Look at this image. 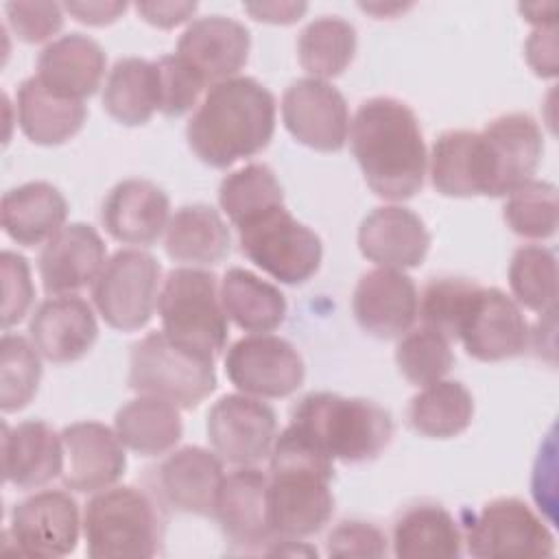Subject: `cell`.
Segmentation results:
<instances>
[{
	"mask_svg": "<svg viewBox=\"0 0 559 559\" xmlns=\"http://www.w3.org/2000/svg\"><path fill=\"white\" fill-rule=\"evenodd\" d=\"M68 218L63 192L48 181H26L2 194L0 221L11 240L35 247L52 238Z\"/></svg>",
	"mask_w": 559,
	"mask_h": 559,
	"instance_id": "cell-29",
	"label": "cell"
},
{
	"mask_svg": "<svg viewBox=\"0 0 559 559\" xmlns=\"http://www.w3.org/2000/svg\"><path fill=\"white\" fill-rule=\"evenodd\" d=\"M349 144L378 197L402 201L421 190L428 155L419 120L406 103L391 96L362 100L349 122Z\"/></svg>",
	"mask_w": 559,
	"mask_h": 559,
	"instance_id": "cell-1",
	"label": "cell"
},
{
	"mask_svg": "<svg viewBox=\"0 0 559 559\" xmlns=\"http://www.w3.org/2000/svg\"><path fill=\"white\" fill-rule=\"evenodd\" d=\"M63 9L72 13L79 22L92 24V26H103L111 24L127 11V2L118 0H107V2H66Z\"/></svg>",
	"mask_w": 559,
	"mask_h": 559,
	"instance_id": "cell-50",
	"label": "cell"
},
{
	"mask_svg": "<svg viewBox=\"0 0 559 559\" xmlns=\"http://www.w3.org/2000/svg\"><path fill=\"white\" fill-rule=\"evenodd\" d=\"M61 432L41 419L2 426V472L17 489H37L63 474Z\"/></svg>",
	"mask_w": 559,
	"mask_h": 559,
	"instance_id": "cell-26",
	"label": "cell"
},
{
	"mask_svg": "<svg viewBox=\"0 0 559 559\" xmlns=\"http://www.w3.org/2000/svg\"><path fill=\"white\" fill-rule=\"evenodd\" d=\"M463 544L472 557H548L555 535L546 522L520 498L487 502L467 524Z\"/></svg>",
	"mask_w": 559,
	"mask_h": 559,
	"instance_id": "cell-10",
	"label": "cell"
},
{
	"mask_svg": "<svg viewBox=\"0 0 559 559\" xmlns=\"http://www.w3.org/2000/svg\"><path fill=\"white\" fill-rule=\"evenodd\" d=\"M2 273V328L20 323L35 299V284L31 277L28 260L22 253L4 249L0 253Z\"/></svg>",
	"mask_w": 559,
	"mask_h": 559,
	"instance_id": "cell-45",
	"label": "cell"
},
{
	"mask_svg": "<svg viewBox=\"0 0 559 559\" xmlns=\"http://www.w3.org/2000/svg\"><path fill=\"white\" fill-rule=\"evenodd\" d=\"M352 312L371 336H402L413 328L419 312L417 286L402 269L378 266L360 275L352 295Z\"/></svg>",
	"mask_w": 559,
	"mask_h": 559,
	"instance_id": "cell-18",
	"label": "cell"
},
{
	"mask_svg": "<svg viewBox=\"0 0 559 559\" xmlns=\"http://www.w3.org/2000/svg\"><path fill=\"white\" fill-rule=\"evenodd\" d=\"M15 109L22 133L31 142L44 146L68 142L81 131L87 118L83 100L66 98L50 92L37 74L20 83L15 94Z\"/></svg>",
	"mask_w": 559,
	"mask_h": 559,
	"instance_id": "cell-30",
	"label": "cell"
},
{
	"mask_svg": "<svg viewBox=\"0 0 559 559\" xmlns=\"http://www.w3.org/2000/svg\"><path fill=\"white\" fill-rule=\"evenodd\" d=\"M275 131V96L253 76L210 85L186 127L192 153L212 168L253 157Z\"/></svg>",
	"mask_w": 559,
	"mask_h": 559,
	"instance_id": "cell-2",
	"label": "cell"
},
{
	"mask_svg": "<svg viewBox=\"0 0 559 559\" xmlns=\"http://www.w3.org/2000/svg\"><path fill=\"white\" fill-rule=\"evenodd\" d=\"M430 179L445 197L489 194V157L480 131H443L430 151Z\"/></svg>",
	"mask_w": 559,
	"mask_h": 559,
	"instance_id": "cell-28",
	"label": "cell"
},
{
	"mask_svg": "<svg viewBox=\"0 0 559 559\" xmlns=\"http://www.w3.org/2000/svg\"><path fill=\"white\" fill-rule=\"evenodd\" d=\"M83 537L92 559H148L164 537L159 502L133 485L100 489L85 504Z\"/></svg>",
	"mask_w": 559,
	"mask_h": 559,
	"instance_id": "cell-5",
	"label": "cell"
},
{
	"mask_svg": "<svg viewBox=\"0 0 559 559\" xmlns=\"http://www.w3.org/2000/svg\"><path fill=\"white\" fill-rule=\"evenodd\" d=\"M395 362L411 384L426 386L443 380L454 365V354L443 334L421 325L402 336L395 347Z\"/></svg>",
	"mask_w": 559,
	"mask_h": 559,
	"instance_id": "cell-43",
	"label": "cell"
},
{
	"mask_svg": "<svg viewBox=\"0 0 559 559\" xmlns=\"http://www.w3.org/2000/svg\"><path fill=\"white\" fill-rule=\"evenodd\" d=\"M249 28L221 13L192 20L177 41V55L210 85L236 76L249 59Z\"/></svg>",
	"mask_w": 559,
	"mask_h": 559,
	"instance_id": "cell-22",
	"label": "cell"
},
{
	"mask_svg": "<svg viewBox=\"0 0 559 559\" xmlns=\"http://www.w3.org/2000/svg\"><path fill=\"white\" fill-rule=\"evenodd\" d=\"M509 286L518 301L528 310L548 314L557 299V258L542 245H524L515 249L509 262Z\"/></svg>",
	"mask_w": 559,
	"mask_h": 559,
	"instance_id": "cell-39",
	"label": "cell"
},
{
	"mask_svg": "<svg viewBox=\"0 0 559 559\" xmlns=\"http://www.w3.org/2000/svg\"><path fill=\"white\" fill-rule=\"evenodd\" d=\"M308 9L306 2H258V4H245V11H249L260 22H273V24H290L299 20V15Z\"/></svg>",
	"mask_w": 559,
	"mask_h": 559,
	"instance_id": "cell-51",
	"label": "cell"
},
{
	"mask_svg": "<svg viewBox=\"0 0 559 559\" xmlns=\"http://www.w3.org/2000/svg\"><path fill=\"white\" fill-rule=\"evenodd\" d=\"M4 13L13 33L28 44L46 41L63 26V7L57 2H7Z\"/></svg>",
	"mask_w": 559,
	"mask_h": 559,
	"instance_id": "cell-46",
	"label": "cell"
},
{
	"mask_svg": "<svg viewBox=\"0 0 559 559\" xmlns=\"http://www.w3.org/2000/svg\"><path fill=\"white\" fill-rule=\"evenodd\" d=\"M555 24L550 26H537L528 41H526V59L535 74L539 76H555L557 72V37H555Z\"/></svg>",
	"mask_w": 559,
	"mask_h": 559,
	"instance_id": "cell-48",
	"label": "cell"
},
{
	"mask_svg": "<svg viewBox=\"0 0 559 559\" xmlns=\"http://www.w3.org/2000/svg\"><path fill=\"white\" fill-rule=\"evenodd\" d=\"M502 216L509 229L522 238L544 240L555 236L559 223L555 183L531 179L515 188L502 207Z\"/></svg>",
	"mask_w": 559,
	"mask_h": 559,
	"instance_id": "cell-41",
	"label": "cell"
},
{
	"mask_svg": "<svg viewBox=\"0 0 559 559\" xmlns=\"http://www.w3.org/2000/svg\"><path fill=\"white\" fill-rule=\"evenodd\" d=\"M282 120L297 142L323 153L341 151L349 135L345 96L332 83L314 76L297 79L286 87Z\"/></svg>",
	"mask_w": 559,
	"mask_h": 559,
	"instance_id": "cell-14",
	"label": "cell"
},
{
	"mask_svg": "<svg viewBox=\"0 0 559 559\" xmlns=\"http://www.w3.org/2000/svg\"><path fill=\"white\" fill-rule=\"evenodd\" d=\"M127 382L135 393L197 408L216 389L214 358L175 343L164 330L151 332L131 345Z\"/></svg>",
	"mask_w": 559,
	"mask_h": 559,
	"instance_id": "cell-7",
	"label": "cell"
},
{
	"mask_svg": "<svg viewBox=\"0 0 559 559\" xmlns=\"http://www.w3.org/2000/svg\"><path fill=\"white\" fill-rule=\"evenodd\" d=\"M360 253L386 269H413L426 260L430 234L424 221L404 205H380L358 227Z\"/></svg>",
	"mask_w": 559,
	"mask_h": 559,
	"instance_id": "cell-25",
	"label": "cell"
},
{
	"mask_svg": "<svg viewBox=\"0 0 559 559\" xmlns=\"http://www.w3.org/2000/svg\"><path fill=\"white\" fill-rule=\"evenodd\" d=\"M103 107L127 127L148 122L159 109V72L155 61L142 57L118 59L105 79Z\"/></svg>",
	"mask_w": 559,
	"mask_h": 559,
	"instance_id": "cell-35",
	"label": "cell"
},
{
	"mask_svg": "<svg viewBox=\"0 0 559 559\" xmlns=\"http://www.w3.org/2000/svg\"><path fill=\"white\" fill-rule=\"evenodd\" d=\"M162 266L148 251L118 249L92 284V299L107 325L133 332L144 328L159 299Z\"/></svg>",
	"mask_w": 559,
	"mask_h": 559,
	"instance_id": "cell-9",
	"label": "cell"
},
{
	"mask_svg": "<svg viewBox=\"0 0 559 559\" xmlns=\"http://www.w3.org/2000/svg\"><path fill=\"white\" fill-rule=\"evenodd\" d=\"M218 203L227 218L236 227H242L284 205V190L266 164L253 162L229 173L221 181Z\"/></svg>",
	"mask_w": 559,
	"mask_h": 559,
	"instance_id": "cell-38",
	"label": "cell"
},
{
	"mask_svg": "<svg viewBox=\"0 0 559 559\" xmlns=\"http://www.w3.org/2000/svg\"><path fill=\"white\" fill-rule=\"evenodd\" d=\"M406 417L415 432L450 439L472 424L474 397L459 380H437L411 397Z\"/></svg>",
	"mask_w": 559,
	"mask_h": 559,
	"instance_id": "cell-36",
	"label": "cell"
},
{
	"mask_svg": "<svg viewBox=\"0 0 559 559\" xmlns=\"http://www.w3.org/2000/svg\"><path fill=\"white\" fill-rule=\"evenodd\" d=\"M103 227L124 245L148 247L166 231L170 221V199L148 179H122L100 205Z\"/></svg>",
	"mask_w": 559,
	"mask_h": 559,
	"instance_id": "cell-23",
	"label": "cell"
},
{
	"mask_svg": "<svg viewBox=\"0 0 559 559\" xmlns=\"http://www.w3.org/2000/svg\"><path fill=\"white\" fill-rule=\"evenodd\" d=\"M240 251L282 284H304L323 258V242L314 229L297 221L286 205L238 227Z\"/></svg>",
	"mask_w": 559,
	"mask_h": 559,
	"instance_id": "cell-8",
	"label": "cell"
},
{
	"mask_svg": "<svg viewBox=\"0 0 559 559\" xmlns=\"http://www.w3.org/2000/svg\"><path fill=\"white\" fill-rule=\"evenodd\" d=\"M456 338L472 358L498 362L524 354L531 330L513 297L496 286H480Z\"/></svg>",
	"mask_w": 559,
	"mask_h": 559,
	"instance_id": "cell-15",
	"label": "cell"
},
{
	"mask_svg": "<svg viewBox=\"0 0 559 559\" xmlns=\"http://www.w3.org/2000/svg\"><path fill=\"white\" fill-rule=\"evenodd\" d=\"M480 284L467 277H435L419 297L421 323L448 341H456L461 323L478 293Z\"/></svg>",
	"mask_w": 559,
	"mask_h": 559,
	"instance_id": "cell-42",
	"label": "cell"
},
{
	"mask_svg": "<svg viewBox=\"0 0 559 559\" xmlns=\"http://www.w3.org/2000/svg\"><path fill=\"white\" fill-rule=\"evenodd\" d=\"M225 373L247 395L286 397L301 386L306 365L293 343L264 332L242 336L227 349Z\"/></svg>",
	"mask_w": 559,
	"mask_h": 559,
	"instance_id": "cell-12",
	"label": "cell"
},
{
	"mask_svg": "<svg viewBox=\"0 0 559 559\" xmlns=\"http://www.w3.org/2000/svg\"><path fill=\"white\" fill-rule=\"evenodd\" d=\"M463 552V531L437 502L404 509L393 524V555L400 559H452Z\"/></svg>",
	"mask_w": 559,
	"mask_h": 559,
	"instance_id": "cell-31",
	"label": "cell"
},
{
	"mask_svg": "<svg viewBox=\"0 0 559 559\" xmlns=\"http://www.w3.org/2000/svg\"><path fill=\"white\" fill-rule=\"evenodd\" d=\"M81 526L79 504L68 491L41 489L13 507L4 539L17 555L55 559L76 550Z\"/></svg>",
	"mask_w": 559,
	"mask_h": 559,
	"instance_id": "cell-11",
	"label": "cell"
},
{
	"mask_svg": "<svg viewBox=\"0 0 559 559\" xmlns=\"http://www.w3.org/2000/svg\"><path fill=\"white\" fill-rule=\"evenodd\" d=\"M223 478V459L216 452L201 445H183L170 452L155 469V493L175 511L212 515Z\"/></svg>",
	"mask_w": 559,
	"mask_h": 559,
	"instance_id": "cell-21",
	"label": "cell"
},
{
	"mask_svg": "<svg viewBox=\"0 0 559 559\" xmlns=\"http://www.w3.org/2000/svg\"><path fill=\"white\" fill-rule=\"evenodd\" d=\"M218 286V277L205 269L168 271L157 299L164 334L188 349L216 358L229 334Z\"/></svg>",
	"mask_w": 559,
	"mask_h": 559,
	"instance_id": "cell-6",
	"label": "cell"
},
{
	"mask_svg": "<svg viewBox=\"0 0 559 559\" xmlns=\"http://www.w3.org/2000/svg\"><path fill=\"white\" fill-rule=\"evenodd\" d=\"M386 535L376 524L365 520H343L330 531L325 552L330 557L378 559L386 555Z\"/></svg>",
	"mask_w": 559,
	"mask_h": 559,
	"instance_id": "cell-47",
	"label": "cell"
},
{
	"mask_svg": "<svg viewBox=\"0 0 559 559\" xmlns=\"http://www.w3.org/2000/svg\"><path fill=\"white\" fill-rule=\"evenodd\" d=\"M218 290L227 319H231L245 332H271L280 328L286 317L284 293L249 269H227Z\"/></svg>",
	"mask_w": 559,
	"mask_h": 559,
	"instance_id": "cell-34",
	"label": "cell"
},
{
	"mask_svg": "<svg viewBox=\"0 0 559 559\" xmlns=\"http://www.w3.org/2000/svg\"><path fill=\"white\" fill-rule=\"evenodd\" d=\"M28 336L46 360L74 362L98 338L96 314L79 295H55L44 299L31 314Z\"/></svg>",
	"mask_w": 559,
	"mask_h": 559,
	"instance_id": "cell-24",
	"label": "cell"
},
{
	"mask_svg": "<svg viewBox=\"0 0 559 559\" xmlns=\"http://www.w3.org/2000/svg\"><path fill=\"white\" fill-rule=\"evenodd\" d=\"M356 28L341 15L310 20L297 39L299 66L314 79L338 76L354 59Z\"/></svg>",
	"mask_w": 559,
	"mask_h": 559,
	"instance_id": "cell-37",
	"label": "cell"
},
{
	"mask_svg": "<svg viewBox=\"0 0 559 559\" xmlns=\"http://www.w3.org/2000/svg\"><path fill=\"white\" fill-rule=\"evenodd\" d=\"M105 68L103 46L83 33H66L48 41L37 57L39 81L50 92L74 100H83L100 87Z\"/></svg>",
	"mask_w": 559,
	"mask_h": 559,
	"instance_id": "cell-27",
	"label": "cell"
},
{
	"mask_svg": "<svg viewBox=\"0 0 559 559\" xmlns=\"http://www.w3.org/2000/svg\"><path fill=\"white\" fill-rule=\"evenodd\" d=\"M66 467L61 483L70 491L92 493L111 487L127 469L124 445L100 421H74L61 430Z\"/></svg>",
	"mask_w": 559,
	"mask_h": 559,
	"instance_id": "cell-19",
	"label": "cell"
},
{
	"mask_svg": "<svg viewBox=\"0 0 559 559\" xmlns=\"http://www.w3.org/2000/svg\"><path fill=\"white\" fill-rule=\"evenodd\" d=\"M41 380L39 352L22 334H2L0 341V408L13 413L24 408L37 393Z\"/></svg>",
	"mask_w": 559,
	"mask_h": 559,
	"instance_id": "cell-40",
	"label": "cell"
},
{
	"mask_svg": "<svg viewBox=\"0 0 559 559\" xmlns=\"http://www.w3.org/2000/svg\"><path fill=\"white\" fill-rule=\"evenodd\" d=\"M107 262L100 234L87 223L63 225L39 251L37 269L48 295H72L94 284Z\"/></svg>",
	"mask_w": 559,
	"mask_h": 559,
	"instance_id": "cell-20",
	"label": "cell"
},
{
	"mask_svg": "<svg viewBox=\"0 0 559 559\" xmlns=\"http://www.w3.org/2000/svg\"><path fill=\"white\" fill-rule=\"evenodd\" d=\"M212 450L231 465H253L271 454L277 437L275 411L247 393H227L207 411Z\"/></svg>",
	"mask_w": 559,
	"mask_h": 559,
	"instance_id": "cell-13",
	"label": "cell"
},
{
	"mask_svg": "<svg viewBox=\"0 0 559 559\" xmlns=\"http://www.w3.org/2000/svg\"><path fill=\"white\" fill-rule=\"evenodd\" d=\"M269 456L266 513L275 539L297 542L319 533L334 511L332 459L290 424L275 437Z\"/></svg>",
	"mask_w": 559,
	"mask_h": 559,
	"instance_id": "cell-3",
	"label": "cell"
},
{
	"mask_svg": "<svg viewBox=\"0 0 559 559\" xmlns=\"http://www.w3.org/2000/svg\"><path fill=\"white\" fill-rule=\"evenodd\" d=\"M489 157V194L504 197L533 179L544 155V135L533 116L502 114L480 131Z\"/></svg>",
	"mask_w": 559,
	"mask_h": 559,
	"instance_id": "cell-16",
	"label": "cell"
},
{
	"mask_svg": "<svg viewBox=\"0 0 559 559\" xmlns=\"http://www.w3.org/2000/svg\"><path fill=\"white\" fill-rule=\"evenodd\" d=\"M135 11L153 26L173 28L192 17V13L197 11V2H138Z\"/></svg>",
	"mask_w": 559,
	"mask_h": 559,
	"instance_id": "cell-49",
	"label": "cell"
},
{
	"mask_svg": "<svg viewBox=\"0 0 559 559\" xmlns=\"http://www.w3.org/2000/svg\"><path fill=\"white\" fill-rule=\"evenodd\" d=\"M269 476L253 465H238L229 472L214 500V518L229 544L242 552H262L275 544L266 513Z\"/></svg>",
	"mask_w": 559,
	"mask_h": 559,
	"instance_id": "cell-17",
	"label": "cell"
},
{
	"mask_svg": "<svg viewBox=\"0 0 559 559\" xmlns=\"http://www.w3.org/2000/svg\"><path fill=\"white\" fill-rule=\"evenodd\" d=\"M231 234L218 210L207 203L181 205L168 221L164 249L175 262L210 266L227 258Z\"/></svg>",
	"mask_w": 559,
	"mask_h": 559,
	"instance_id": "cell-32",
	"label": "cell"
},
{
	"mask_svg": "<svg viewBox=\"0 0 559 559\" xmlns=\"http://www.w3.org/2000/svg\"><path fill=\"white\" fill-rule=\"evenodd\" d=\"M290 426L332 461L343 463L373 461L393 437V419L384 406L332 391L304 395L290 411Z\"/></svg>",
	"mask_w": 559,
	"mask_h": 559,
	"instance_id": "cell-4",
	"label": "cell"
},
{
	"mask_svg": "<svg viewBox=\"0 0 559 559\" xmlns=\"http://www.w3.org/2000/svg\"><path fill=\"white\" fill-rule=\"evenodd\" d=\"M114 430L124 448L140 456H157L179 443L183 435V421L179 406L173 402L140 393L118 408L114 417Z\"/></svg>",
	"mask_w": 559,
	"mask_h": 559,
	"instance_id": "cell-33",
	"label": "cell"
},
{
	"mask_svg": "<svg viewBox=\"0 0 559 559\" xmlns=\"http://www.w3.org/2000/svg\"><path fill=\"white\" fill-rule=\"evenodd\" d=\"M155 66L159 72V111L173 118L188 114L205 90V79L177 52L157 57Z\"/></svg>",
	"mask_w": 559,
	"mask_h": 559,
	"instance_id": "cell-44",
	"label": "cell"
}]
</instances>
